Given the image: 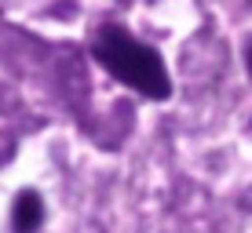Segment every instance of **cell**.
<instances>
[{
  "mask_svg": "<svg viewBox=\"0 0 252 233\" xmlns=\"http://www.w3.org/2000/svg\"><path fill=\"white\" fill-rule=\"evenodd\" d=\"M95 58L106 73H114L121 84H128L146 99H168L172 95V80L161 55L150 44L135 40L125 26H102L95 37Z\"/></svg>",
  "mask_w": 252,
  "mask_h": 233,
  "instance_id": "6da1fadb",
  "label": "cell"
},
{
  "mask_svg": "<svg viewBox=\"0 0 252 233\" xmlns=\"http://www.w3.org/2000/svg\"><path fill=\"white\" fill-rule=\"evenodd\" d=\"M40 222H44V204H40L37 193H22L15 201V211H11V226L15 233H37Z\"/></svg>",
  "mask_w": 252,
  "mask_h": 233,
  "instance_id": "7a4b0ae2",
  "label": "cell"
},
{
  "mask_svg": "<svg viewBox=\"0 0 252 233\" xmlns=\"http://www.w3.org/2000/svg\"><path fill=\"white\" fill-rule=\"evenodd\" d=\"M245 62H249V73H252V44H249V55H245Z\"/></svg>",
  "mask_w": 252,
  "mask_h": 233,
  "instance_id": "3957f363",
  "label": "cell"
}]
</instances>
